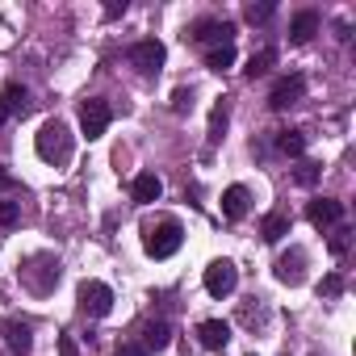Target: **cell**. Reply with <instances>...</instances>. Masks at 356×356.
<instances>
[{
  "label": "cell",
  "instance_id": "obj_23",
  "mask_svg": "<svg viewBox=\"0 0 356 356\" xmlns=\"http://www.w3.org/2000/svg\"><path fill=\"white\" fill-rule=\"evenodd\" d=\"M206 67H210V72L235 67V47H214V51H206Z\"/></svg>",
  "mask_w": 356,
  "mask_h": 356
},
{
  "label": "cell",
  "instance_id": "obj_27",
  "mask_svg": "<svg viewBox=\"0 0 356 356\" xmlns=\"http://www.w3.org/2000/svg\"><path fill=\"white\" fill-rule=\"evenodd\" d=\"M318 293H323V298H339V293H343V277H335V273H331V277H323Z\"/></svg>",
  "mask_w": 356,
  "mask_h": 356
},
{
  "label": "cell",
  "instance_id": "obj_7",
  "mask_svg": "<svg viewBox=\"0 0 356 356\" xmlns=\"http://www.w3.org/2000/svg\"><path fill=\"white\" fill-rule=\"evenodd\" d=\"M163 59H168V51H163V42H159V38H143V42H134V47H130V67H138L143 76H159Z\"/></svg>",
  "mask_w": 356,
  "mask_h": 356
},
{
  "label": "cell",
  "instance_id": "obj_29",
  "mask_svg": "<svg viewBox=\"0 0 356 356\" xmlns=\"http://www.w3.org/2000/svg\"><path fill=\"white\" fill-rule=\"evenodd\" d=\"M318 172H323V163H302V168H298V185H314Z\"/></svg>",
  "mask_w": 356,
  "mask_h": 356
},
{
  "label": "cell",
  "instance_id": "obj_1",
  "mask_svg": "<svg viewBox=\"0 0 356 356\" xmlns=\"http://www.w3.org/2000/svg\"><path fill=\"white\" fill-rule=\"evenodd\" d=\"M72 147H76V138H72V130H67V122H63V118L42 122V130H38V138H34L38 159H47V163L63 168V163L72 159Z\"/></svg>",
  "mask_w": 356,
  "mask_h": 356
},
{
  "label": "cell",
  "instance_id": "obj_12",
  "mask_svg": "<svg viewBox=\"0 0 356 356\" xmlns=\"http://www.w3.org/2000/svg\"><path fill=\"white\" fill-rule=\"evenodd\" d=\"M5 343H9L13 356H30V348H34V331H30V323L9 318V323H5Z\"/></svg>",
  "mask_w": 356,
  "mask_h": 356
},
{
  "label": "cell",
  "instance_id": "obj_25",
  "mask_svg": "<svg viewBox=\"0 0 356 356\" xmlns=\"http://www.w3.org/2000/svg\"><path fill=\"white\" fill-rule=\"evenodd\" d=\"M172 109H176V113H189V109H193V88H176V92H172Z\"/></svg>",
  "mask_w": 356,
  "mask_h": 356
},
{
  "label": "cell",
  "instance_id": "obj_9",
  "mask_svg": "<svg viewBox=\"0 0 356 356\" xmlns=\"http://www.w3.org/2000/svg\"><path fill=\"white\" fill-rule=\"evenodd\" d=\"M306 218H310V227L331 231V227L343 222V202H335V197H314V202L306 206Z\"/></svg>",
  "mask_w": 356,
  "mask_h": 356
},
{
  "label": "cell",
  "instance_id": "obj_31",
  "mask_svg": "<svg viewBox=\"0 0 356 356\" xmlns=\"http://www.w3.org/2000/svg\"><path fill=\"white\" fill-rule=\"evenodd\" d=\"M17 189H22V181H17L13 172H5V168H0V193H17Z\"/></svg>",
  "mask_w": 356,
  "mask_h": 356
},
{
  "label": "cell",
  "instance_id": "obj_2",
  "mask_svg": "<svg viewBox=\"0 0 356 356\" xmlns=\"http://www.w3.org/2000/svg\"><path fill=\"white\" fill-rule=\"evenodd\" d=\"M181 243H185V227L176 222V218H163V222H155V227L143 231V248H147L151 260L176 256V252H181Z\"/></svg>",
  "mask_w": 356,
  "mask_h": 356
},
{
  "label": "cell",
  "instance_id": "obj_20",
  "mask_svg": "<svg viewBox=\"0 0 356 356\" xmlns=\"http://www.w3.org/2000/svg\"><path fill=\"white\" fill-rule=\"evenodd\" d=\"M273 63H277V51H273V47H264V51H256V55L248 59L243 76H248V80H260V76H264V72H268Z\"/></svg>",
  "mask_w": 356,
  "mask_h": 356
},
{
  "label": "cell",
  "instance_id": "obj_16",
  "mask_svg": "<svg viewBox=\"0 0 356 356\" xmlns=\"http://www.w3.org/2000/svg\"><path fill=\"white\" fill-rule=\"evenodd\" d=\"M197 335H202V343H206L210 352H218V348H227V339H231V327H227L222 318H206V323L197 327Z\"/></svg>",
  "mask_w": 356,
  "mask_h": 356
},
{
  "label": "cell",
  "instance_id": "obj_33",
  "mask_svg": "<svg viewBox=\"0 0 356 356\" xmlns=\"http://www.w3.org/2000/svg\"><path fill=\"white\" fill-rule=\"evenodd\" d=\"M5 122H9V105H5V101H0V126H5Z\"/></svg>",
  "mask_w": 356,
  "mask_h": 356
},
{
  "label": "cell",
  "instance_id": "obj_32",
  "mask_svg": "<svg viewBox=\"0 0 356 356\" xmlns=\"http://www.w3.org/2000/svg\"><path fill=\"white\" fill-rule=\"evenodd\" d=\"M122 13H126V0H122V5H105V17H109V22L122 17Z\"/></svg>",
  "mask_w": 356,
  "mask_h": 356
},
{
  "label": "cell",
  "instance_id": "obj_3",
  "mask_svg": "<svg viewBox=\"0 0 356 356\" xmlns=\"http://www.w3.org/2000/svg\"><path fill=\"white\" fill-rule=\"evenodd\" d=\"M17 277H22V285H26L30 293L47 298V293L59 285V260H55V256H47V252H42V256H30V260L22 264V273H17Z\"/></svg>",
  "mask_w": 356,
  "mask_h": 356
},
{
  "label": "cell",
  "instance_id": "obj_22",
  "mask_svg": "<svg viewBox=\"0 0 356 356\" xmlns=\"http://www.w3.org/2000/svg\"><path fill=\"white\" fill-rule=\"evenodd\" d=\"M227 118H231V109H227V101H218L214 113H210V147L222 143V134H227Z\"/></svg>",
  "mask_w": 356,
  "mask_h": 356
},
{
  "label": "cell",
  "instance_id": "obj_10",
  "mask_svg": "<svg viewBox=\"0 0 356 356\" xmlns=\"http://www.w3.org/2000/svg\"><path fill=\"white\" fill-rule=\"evenodd\" d=\"M306 97V80L302 76H281L277 84H273V92H268V105L273 109H289V105H298Z\"/></svg>",
  "mask_w": 356,
  "mask_h": 356
},
{
  "label": "cell",
  "instance_id": "obj_13",
  "mask_svg": "<svg viewBox=\"0 0 356 356\" xmlns=\"http://www.w3.org/2000/svg\"><path fill=\"white\" fill-rule=\"evenodd\" d=\"M248 210H252L248 189H243V185H231V189L222 193V218H227V222H239V218H248Z\"/></svg>",
  "mask_w": 356,
  "mask_h": 356
},
{
  "label": "cell",
  "instance_id": "obj_6",
  "mask_svg": "<svg viewBox=\"0 0 356 356\" xmlns=\"http://www.w3.org/2000/svg\"><path fill=\"white\" fill-rule=\"evenodd\" d=\"M185 38L206 42L210 51H214V47H235V26H231V22H214V17H206V22H193Z\"/></svg>",
  "mask_w": 356,
  "mask_h": 356
},
{
  "label": "cell",
  "instance_id": "obj_4",
  "mask_svg": "<svg viewBox=\"0 0 356 356\" xmlns=\"http://www.w3.org/2000/svg\"><path fill=\"white\" fill-rule=\"evenodd\" d=\"M76 302H80V314H88V318H105V314L113 310V289H109L105 281H80Z\"/></svg>",
  "mask_w": 356,
  "mask_h": 356
},
{
  "label": "cell",
  "instance_id": "obj_18",
  "mask_svg": "<svg viewBox=\"0 0 356 356\" xmlns=\"http://www.w3.org/2000/svg\"><path fill=\"white\" fill-rule=\"evenodd\" d=\"M260 235H264V243H281L285 235H289V214H281V210H273L264 222H260Z\"/></svg>",
  "mask_w": 356,
  "mask_h": 356
},
{
  "label": "cell",
  "instance_id": "obj_26",
  "mask_svg": "<svg viewBox=\"0 0 356 356\" xmlns=\"http://www.w3.org/2000/svg\"><path fill=\"white\" fill-rule=\"evenodd\" d=\"M348 235H352L348 227H335V231H331V256H343V252H348V243H352Z\"/></svg>",
  "mask_w": 356,
  "mask_h": 356
},
{
  "label": "cell",
  "instance_id": "obj_8",
  "mask_svg": "<svg viewBox=\"0 0 356 356\" xmlns=\"http://www.w3.org/2000/svg\"><path fill=\"white\" fill-rule=\"evenodd\" d=\"M235 285H239V268H235L231 260H214V264L206 268V293H210V298H231Z\"/></svg>",
  "mask_w": 356,
  "mask_h": 356
},
{
  "label": "cell",
  "instance_id": "obj_21",
  "mask_svg": "<svg viewBox=\"0 0 356 356\" xmlns=\"http://www.w3.org/2000/svg\"><path fill=\"white\" fill-rule=\"evenodd\" d=\"M277 151L281 155H302L306 151V130H281L277 134Z\"/></svg>",
  "mask_w": 356,
  "mask_h": 356
},
{
  "label": "cell",
  "instance_id": "obj_14",
  "mask_svg": "<svg viewBox=\"0 0 356 356\" xmlns=\"http://www.w3.org/2000/svg\"><path fill=\"white\" fill-rule=\"evenodd\" d=\"M130 193H134V202H138V206H151V202H159L163 181H159L155 172H138V176H134V185H130Z\"/></svg>",
  "mask_w": 356,
  "mask_h": 356
},
{
  "label": "cell",
  "instance_id": "obj_24",
  "mask_svg": "<svg viewBox=\"0 0 356 356\" xmlns=\"http://www.w3.org/2000/svg\"><path fill=\"white\" fill-rule=\"evenodd\" d=\"M273 13H277V5H268V0H264V5H248V9H243V17H248L252 26H264Z\"/></svg>",
  "mask_w": 356,
  "mask_h": 356
},
{
  "label": "cell",
  "instance_id": "obj_28",
  "mask_svg": "<svg viewBox=\"0 0 356 356\" xmlns=\"http://www.w3.org/2000/svg\"><path fill=\"white\" fill-rule=\"evenodd\" d=\"M17 218H22L17 202H0V227H17Z\"/></svg>",
  "mask_w": 356,
  "mask_h": 356
},
{
  "label": "cell",
  "instance_id": "obj_11",
  "mask_svg": "<svg viewBox=\"0 0 356 356\" xmlns=\"http://www.w3.org/2000/svg\"><path fill=\"white\" fill-rule=\"evenodd\" d=\"M273 273H277L281 285H302V281H306V252H302V248H289V252L273 264Z\"/></svg>",
  "mask_w": 356,
  "mask_h": 356
},
{
  "label": "cell",
  "instance_id": "obj_30",
  "mask_svg": "<svg viewBox=\"0 0 356 356\" xmlns=\"http://www.w3.org/2000/svg\"><path fill=\"white\" fill-rule=\"evenodd\" d=\"M113 356H151V352H147L143 343H134V339H126V343H118V352H113Z\"/></svg>",
  "mask_w": 356,
  "mask_h": 356
},
{
  "label": "cell",
  "instance_id": "obj_19",
  "mask_svg": "<svg viewBox=\"0 0 356 356\" xmlns=\"http://www.w3.org/2000/svg\"><path fill=\"white\" fill-rule=\"evenodd\" d=\"M0 101L9 105V118L13 113H30V88L26 84H9L5 92H0Z\"/></svg>",
  "mask_w": 356,
  "mask_h": 356
},
{
  "label": "cell",
  "instance_id": "obj_17",
  "mask_svg": "<svg viewBox=\"0 0 356 356\" xmlns=\"http://www.w3.org/2000/svg\"><path fill=\"white\" fill-rule=\"evenodd\" d=\"M168 343H172V327H168L163 318H159V323H147V327H143V348H147V352H163Z\"/></svg>",
  "mask_w": 356,
  "mask_h": 356
},
{
  "label": "cell",
  "instance_id": "obj_15",
  "mask_svg": "<svg viewBox=\"0 0 356 356\" xmlns=\"http://www.w3.org/2000/svg\"><path fill=\"white\" fill-rule=\"evenodd\" d=\"M314 34H318V13H314V9H302V13L289 22V42H293V47H306Z\"/></svg>",
  "mask_w": 356,
  "mask_h": 356
},
{
  "label": "cell",
  "instance_id": "obj_5",
  "mask_svg": "<svg viewBox=\"0 0 356 356\" xmlns=\"http://www.w3.org/2000/svg\"><path fill=\"white\" fill-rule=\"evenodd\" d=\"M109 122H113V109H109V101H101V97H88L84 105H80V130H84V138L92 143V138H101L105 130H109Z\"/></svg>",
  "mask_w": 356,
  "mask_h": 356
}]
</instances>
